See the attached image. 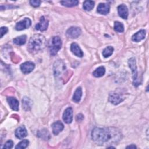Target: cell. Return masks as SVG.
<instances>
[{
  "mask_svg": "<svg viewBox=\"0 0 149 149\" xmlns=\"http://www.w3.org/2000/svg\"><path fill=\"white\" fill-rule=\"evenodd\" d=\"M121 137L119 130L113 127H95L91 132L93 140L99 145L117 143Z\"/></svg>",
  "mask_w": 149,
  "mask_h": 149,
  "instance_id": "obj_1",
  "label": "cell"
},
{
  "mask_svg": "<svg viewBox=\"0 0 149 149\" xmlns=\"http://www.w3.org/2000/svg\"><path fill=\"white\" fill-rule=\"evenodd\" d=\"M46 40L44 36L37 34L33 35L30 38L27 49L30 53L36 54L42 51L45 47Z\"/></svg>",
  "mask_w": 149,
  "mask_h": 149,
  "instance_id": "obj_2",
  "label": "cell"
},
{
  "mask_svg": "<svg viewBox=\"0 0 149 149\" xmlns=\"http://www.w3.org/2000/svg\"><path fill=\"white\" fill-rule=\"evenodd\" d=\"M62 46V41L59 37L54 36L52 37L48 43V48L51 55H55L59 51Z\"/></svg>",
  "mask_w": 149,
  "mask_h": 149,
  "instance_id": "obj_3",
  "label": "cell"
},
{
  "mask_svg": "<svg viewBox=\"0 0 149 149\" xmlns=\"http://www.w3.org/2000/svg\"><path fill=\"white\" fill-rule=\"evenodd\" d=\"M123 94L119 91H114L109 93L108 100L109 101L114 105H118L124 100Z\"/></svg>",
  "mask_w": 149,
  "mask_h": 149,
  "instance_id": "obj_4",
  "label": "cell"
},
{
  "mask_svg": "<svg viewBox=\"0 0 149 149\" xmlns=\"http://www.w3.org/2000/svg\"><path fill=\"white\" fill-rule=\"evenodd\" d=\"M66 70V66L65 63L61 60L55 62L54 65V75L56 77H59Z\"/></svg>",
  "mask_w": 149,
  "mask_h": 149,
  "instance_id": "obj_5",
  "label": "cell"
},
{
  "mask_svg": "<svg viewBox=\"0 0 149 149\" xmlns=\"http://www.w3.org/2000/svg\"><path fill=\"white\" fill-rule=\"evenodd\" d=\"M128 64L130 68L132 70L133 73V78L134 80V86H137V72L136 69V59L134 58H131L128 61Z\"/></svg>",
  "mask_w": 149,
  "mask_h": 149,
  "instance_id": "obj_6",
  "label": "cell"
},
{
  "mask_svg": "<svg viewBox=\"0 0 149 149\" xmlns=\"http://www.w3.org/2000/svg\"><path fill=\"white\" fill-rule=\"evenodd\" d=\"M31 24V20L29 18H24L21 21L16 23L15 26V29L16 30H22L29 28Z\"/></svg>",
  "mask_w": 149,
  "mask_h": 149,
  "instance_id": "obj_7",
  "label": "cell"
},
{
  "mask_svg": "<svg viewBox=\"0 0 149 149\" xmlns=\"http://www.w3.org/2000/svg\"><path fill=\"white\" fill-rule=\"evenodd\" d=\"M81 33V30L77 27H71L66 31V36L71 38H77Z\"/></svg>",
  "mask_w": 149,
  "mask_h": 149,
  "instance_id": "obj_8",
  "label": "cell"
},
{
  "mask_svg": "<svg viewBox=\"0 0 149 149\" xmlns=\"http://www.w3.org/2000/svg\"><path fill=\"white\" fill-rule=\"evenodd\" d=\"M35 67L34 63L30 61L26 62L20 65V69L22 72L24 74H27L33 71Z\"/></svg>",
  "mask_w": 149,
  "mask_h": 149,
  "instance_id": "obj_9",
  "label": "cell"
},
{
  "mask_svg": "<svg viewBox=\"0 0 149 149\" xmlns=\"http://www.w3.org/2000/svg\"><path fill=\"white\" fill-rule=\"evenodd\" d=\"M62 118L63 121L68 124L72 122L73 120V109L71 107H68L65 110Z\"/></svg>",
  "mask_w": 149,
  "mask_h": 149,
  "instance_id": "obj_10",
  "label": "cell"
},
{
  "mask_svg": "<svg viewBox=\"0 0 149 149\" xmlns=\"http://www.w3.org/2000/svg\"><path fill=\"white\" fill-rule=\"evenodd\" d=\"M48 26V20H47L44 16L41 17L40 19V22L36 25V29L41 31H45L47 29Z\"/></svg>",
  "mask_w": 149,
  "mask_h": 149,
  "instance_id": "obj_11",
  "label": "cell"
},
{
  "mask_svg": "<svg viewBox=\"0 0 149 149\" xmlns=\"http://www.w3.org/2000/svg\"><path fill=\"white\" fill-rule=\"evenodd\" d=\"M118 14L120 17L123 18V19H127L128 17V9L126 5L124 4L120 5L118 7Z\"/></svg>",
  "mask_w": 149,
  "mask_h": 149,
  "instance_id": "obj_12",
  "label": "cell"
},
{
  "mask_svg": "<svg viewBox=\"0 0 149 149\" xmlns=\"http://www.w3.org/2000/svg\"><path fill=\"white\" fill-rule=\"evenodd\" d=\"M27 132L26 127L24 126H20L17 127L15 131V136L17 138L22 139L26 137Z\"/></svg>",
  "mask_w": 149,
  "mask_h": 149,
  "instance_id": "obj_13",
  "label": "cell"
},
{
  "mask_svg": "<svg viewBox=\"0 0 149 149\" xmlns=\"http://www.w3.org/2000/svg\"><path fill=\"white\" fill-rule=\"evenodd\" d=\"M63 128H64V126L63 123L59 120H58L54 122L52 125V132L55 135L58 134L63 129Z\"/></svg>",
  "mask_w": 149,
  "mask_h": 149,
  "instance_id": "obj_14",
  "label": "cell"
},
{
  "mask_svg": "<svg viewBox=\"0 0 149 149\" xmlns=\"http://www.w3.org/2000/svg\"><path fill=\"white\" fill-rule=\"evenodd\" d=\"M7 101L10 107L14 111H19V101L15 97H9L7 98Z\"/></svg>",
  "mask_w": 149,
  "mask_h": 149,
  "instance_id": "obj_15",
  "label": "cell"
},
{
  "mask_svg": "<svg viewBox=\"0 0 149 149\" xmlns=\"http://www.w3.org/2000/svg\"><path fill=\"white\" fill-rule=\"evenodd\" d=\"M110 6L109 4L105 3H101L97 6V12L102 15H107L109 12Z\"/></svg>",
  "mask_w": 149,
  "mask_h": 149,
  "instance_id": "obj_16",
  "label": "cell"
},
{
  "mask_svg": "<svg viewBox=\"0 0 149 149\" xmlns=\"http://www.w3.org/2000/svg\"><path fill=\"white\" fill-rule=\"evenodd\" d=\"M70 50L71 51L77 56L82 57L83 56V52L78 45L77 44L74 42L72 43L70 45Z\"/></svg>",
  "mask_w": 149,
  "mask_h": 149,
  "instance_id": "obj_17",
  "label": "cell"
},
{
  "mask_svg": "<svg viewBox=\"0 0 149 149\" xmlns=\"http://www.w3.org/2000/svg\"><path fill=\"white\" fill-rule=\"evenodd\" d=\"M146 36V31L144 30H141L133 34L132 37V40L134 42H139L140 41L143 40Z\"/></svg>",
  "mask_w": 149,
  "mask_h": 149,
  "instance_id": "obj_18",
  "label": "cell"
},
{
  "mask_svg": "<svg viewBox=\"0 0 149 149\" xmlns=\"http://www.w3.org/2000/svg\"><path fill=\"white\" fill-rule=\"evenodd\" d=\"M31 105H32V102L27 97H24L23 99L22 100V105H23V108L25 111H29L31 109Z\"/></svg>",
  "mask_w": 149,
  "mask_h": 149,
  "instance_id": "obj_19",
  "label": "cell"
},
{
  "mask_svg": "<svg viewBox=\"0 0 149 149\" xmlns=\"http://www.w3.org/2000/svg\"><path fill=\"white\" fill-rule=\"evenodd\" d=\"M81 96H82L81 88L78 87L74 91V93L73 96V100L76 102H79L81 100Z\"/></svg>",
  "mask_w": 149,
  "mask_h": 149,
  "instance_id": "obj_20",
  "label": "cell"
},
{
  "mask_svg": "<svg viewBox=\"0 0 149 149\" xmlns=\"http://www.w3.org/2000/svg\"><path fill=\"white\" fill-rule=\"evenodd\" d=\"M37 136L39 137L42 138V139H44L45 140H47L49 139V138H50L49 133L46 129H42L41 130H38L37 132Z\"/></svg>",
  "mask_w": 149,
  "mask_h": 149,
  "instance_id": "obj_21",
  "label": "cell"
},
{
  "mask_svg": "<svg viewBox=\"0 0 149 149\" xmlns=\"http://www.w3.org/2000/svg\"><path fill=\"white\" fill-rule=\"evenodd\" d=\"M26 39H27L26 36V35H22V36H20L19 37H17L14 38L13 41L16 45H23L26 43Z\"/></svg>",
  "mask_w": 149,
  "mask_h": 149,
  "instance_id": "obj_22",
  "label": "cell"
},
{
  "mask_svg": "<svg viewBox=\"0 0 149 149\" xmlns=\"http://www.w3.org/2000/svg\"><path fill=\"white\" fill-rule=\"evenodd\" d=\"M105 73V69L104 67L100 66L93 72V74L96 77H100L104 76Z\"/></svg>",
  "mask_w": 149,
  "mask_h": 149,
  "instance_id": "obj_23",
  "label": "cell"
},
{
  "mask_svg": "<svg viewBox=\"0 0 149 149\" xmlns=\"http://www.w3.org/2000/svg\"><path fill=\"white\" fill-rule=\"evenodd\" d=\"M61 3L67 7H72L74 6H76L78 4L79 1L76 0H65V1H61Z\"/></svg>",
  "mask_w": 149,
  "mask_h": 149,
  "instance_id": "obj_24",
  "label": "cell"
},
{
  "mask_svg": "<svg viewBox=\"0 0 149 149\" xmlns=\"http://www.w3.org/2000/svg\"><path fill=\"white\" fill-rule=\"evenodd\" d=\"M113 51V48L111 46H108L102 51V55L105 58H108L110 56Z\"/></svg>",
  "mask_w": 149,
  "mask_h": 149,
  "instance_id": "obj_25",
  "label": "cell"
},
{
  "mask_svg": "<svg viewBox=\"0 0 149 149\" xmlns=\"http://www.w3.org/2000/svg\"><path fill=\"white\" fill-rule=\"evenodd\" d=\"M94 6V2L93 1H85L83 3V8L86 10H91Z\"/></svg>",
  "mask_w": 149,
  "mask_h": 149,
  "instance_id": "obj_26",
  "label": "cell"
},
{
  "mask_svg": "<svg viewBox=\"0 0 149 149\" xmlns=\"http://www.w3.org/2000/svg\"><path fill=\"white\" fill-rule=\"evenodd\" d=\"M114 29L116 31L121 33L124 31V26L122 23L119 22H115L114 24Z\"/></svg>",
  "mask_w": 149,
  "mask_h": 149,
  "instance_id": "obj_27",
  "label": "cell"
},
{
  "mask_svg": "<svg viewBox=\"0 0 149 149\" xmlns=\"http://www.w3.org/2000/svg\"><path fill=\"white\" fill-rule=\"evenodd\" d=\"M29 144V141L27 140H23L17 144V146L15 147V148H25L28 146Z\"/></svg>",
  "mask_w": 149,
  "mask_h": 149,
  "instance_id": "obj_28",
  "label": "cell"
},
{
  "mask_svg": "<svg viewBox=\"0 0 149 149\" xmlns=\"http://www.w3.org/2000/svg\"><path fill=\"white\" fill-rule=\"evenodd\" d=\"M13 145V142L12 140H9L5 143V144H4V146L3 147V148H6V149L11 148H12Z\"/></svg>",
  "mask_w": 149,
  "mask_h": 149,
  "instance_id": "obj_29",
  "label": "cell"
},
{
  "mask_svg": "<svg viewBox=\"0 0 149 149\" xmlns=\"http://www.w3.org/2000/svg\"><path fill=\"white\" fill-rule=\"evenodd\" d=\"M30 3L34 7H38L41 3V1L39 0H31L30 1Z\"/></svg>",
  "mask_w": 149,
  "mask_h": 149,
  "instance_id": "obj_30",
  "label": "cell"
},
{
  "mask_svg": "<svg viewBox=\"0 0 149 149\" xmlns=\"http://www.w3.org/2000/svg\"><path fill=\"white\" fill-rule=\"evenodd\" d=\"M8 31V29L6 27H2L1 28V38H2Z\"/></svg>",
  "mask_w": 149,
  "mask_h": 149,
  "instance_id": "obj_31",
  "label": "cell"
},
{
  "mask_svg": "<svg viewBox=\"0 0 149 149\" xmlns=\"http://www.w3.org/2000/svg\"><path fill=\"white\" fill-rule=\"evenodd\" d=\"M126 148H136V146L134 144H131L126 147Z\"/></svg>",
  "mask_w": 149,
  "mask_h": 149,
  "instance_id": "obj_32",
  "label": "cell"
}]
</instances>
